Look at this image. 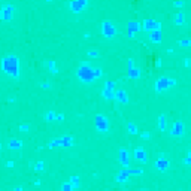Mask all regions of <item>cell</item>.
Here are the masks:
<instances>
[{
    "instance_id": "1",
    "label": "cell",
    "mask_w": 191,
    "mask_h": 191,
    "mask_svg": "<svg viewBox=\"0 0 191 191\" xmlns=\"http://www.w3.org/2000/svg\"><path fill=\"white\" fill-rule=\"evenodd\" d=\"M78 76L84 82H91V81H94V79L102 76V70H99V69L93 70L88 63H82L81 67H79V70H78Z\"/></svg>"
},
{
    "instance_id": "2",
    "label": "cell",
    "mask_w": 191,
    "mask_h": 191,
    "mask_svg": "<svg viewBox=\"0 0 191 191\" xmlns=\"http://www.w3.org/2000/svg\"><path fill=\"white\" fill-rule=\"evenodd\" d=\"M2 69L14 78H18L19 75V63L17 57H6L2 61Z\"/></svg>"
},
{
    "instance_id": "3",
    "label": "cell",
    "mask_w": 191,
    "mask_h": 191,
    "mask_svg": "<svg viewBox=\"0 0 191 191\" xmlns=\"http://www.w3.org/2000/svg\"><path fill=\"white\" fill-rule=\"evenodd\" d=\"M172 85H175V79L172 78H160L155 84V90L157 91H163V90H167Z\"/></svg>"
},
{
    "instance_id": "4",
    "label": "cell",
    "mask_w": 191,
    "mask_h": 191,
    "mask_svg": "<svg viewBox=\"0 0 191 191\" xmlns=\"http://www.w3.org/2000/svg\"><path fill=\"white\" fill-rule=\"evenodd\" d=\"M96 128H97L99 132H102V133L108 132L109 123H108V120H106L103 115H97V116H96Z\"/></svg>"
},
{
    "instance_id": "5",
    "label": "cell",
    "mask_w": 191,
    "mask_h": 191,
    "mask_svg": "<svg viewBox=\"0 0 191 191\" xmlns=\"http://www.w3.org/2000/svg\"><path fill=\"white\" fill-rule=\"evenodd\" d=\"M14 17V8L10 6V5H5L2 10H0V19H3V21H10Z\"/></svg>"
},
{
    "instance_id": "6",
    "label": "cell",
    "mask_w": 191,
    "mask_h": 191,
    "mask_svg": "<svg viewBox=\"0 0 191 191\" xmlns=\"http://www.w3.org/2000/svg\"><path fill=\"white\" fill-rule=\"evenodd\" d=\"M102 33H103L105 36H108V38H112V36H115L116 30H115L112 22H103V24H102Z\"/></svg>"
},
{
    "instance_id": "7",
    "label": "cell",
    "mask_w": 191,
    "mask_h": 191,
    "mask_svg": "<svg viewBox=\"0 0 191 191\" xmlns=\"http://www.w3.org/2000/svg\"><path fill=\"white\" fill-rule=\"evenodd\" d=\"M115 84L114 82H106L105 88H103V97L105 99H114L115 96Z\"/></svg>"
},
{
    "instance_id": "8",
    "label": "cell",
    "mask_w": 191,
    "mask_h": 191,
    "mask_svg": "<svg viewBox=\"0 0 191 191\" xmlns=\"http://www.w3.org/2000/svg\"><path fill=\"white\" fill-rule=\"evenodd\" d=\"M87 6V0H73L70 3V9L72 12H81Z\"/></svg>"
},
{
    "instance_id": "9",
    "label": "cell",
    "mask_w": 191,
    "mask_h": 191,
    "mask_svg": "<svg viewBox=\"0 0 191 191\" xmlns=\"http://www.w3.org/2000/svg\"><path fill=\"white\" fill-rule=\"evenodd\" d=\"M184 130H185V127H184V123L181 121H176L172 127V134L173 136H182L184 134Z\"/></svg>"
},
{
    "instance_id": "10",
    "label": "cell",
    "mask_w": 191,
    "mask_h": 191,
    "mask_svg": "<svg viewBox=\"0 0 191 191\" xmlns=\"http://www.w3.org/2000/svg\"><path fill=\"white\" fill-rule=\"evenodd\" d=\"M157 29H160V24L155 22V21H152V19H146V21L143 22V30L152 31V30H157Z\"/></svg>"
},
{
    "instance_id": "11",
    "label": "cell",
    "mask_w": 191,
    "mask_h": 191,
    "mask_svg": "<svg viewBox=\"0 0 191 191\" xmlns=\"http://www.w3.org/2000/svg\"><path fill=\"white\" fill-rule=\"evenodd\" d=\"M134 157H136L137 161L146 163V152L143 151L142 148H136V149H134Z\"/></svg>"
},
{
    "instance_id": "12",
    "label": "cell",
    "mask_w": 191,
    "mask_h": 191,
    "mask_svg": "<svg viewBox=\"0 0 191 191\" xmlns=\"http://www.w3.org/2000/svg\"><path fill=\"white\" fill-rule=\"evenodd\" d=\"M115 99L118 100V102H123V103H127L128 102V97H127V93L123 91V90H118V91H115Z\"/></svg>"
},
{
    "instance_id": "13",
    "label": "cell",
    "mask_w": 191,
    "mask_h": 191,
    "mask_svg": "<svg viewBox=\"0 0 191 191\" xmlns=\"http://www.w3.org/2000/svg\"><path fill=\"white\" fill-rule=\"evenodd\" d=\"M149 39H151L152 42H155V43H160V42H161V31H160V29L152 30L151 35H149Z\"/></svg>"
},
{
    "instance_id": "14",
    "label": "cell",
    "mask_w": 191,
    "mask_h": 191,
    "mask_svg": "<svg viewBox=\"0 0 191 191\" xmlns=\"http://www.w3.org/2000/svg\"><path fill=\"white\" fill-rule=\"evenodd\" d=\"M155 166L158 167V170H166V169L169 167V163H167L166 160H164V158H163V154H160V158L157 160Z\"/></svg>"
},
{
    "instance_id": "15",
    "label": "cell",
    "mask_w": 191,
    "mask_h": 191,
    "mask_svg": "<svg viewBox=\"0 0 191 191\" xmlns=\"http://www.w3.org/2000/svg\"><path fill=\"white\" fill-rule=\"evenodd\" d=\"M120 160H121V163H123V166H128V154H127V151L125 149H121L120 151Z\"/></svg>"
},
{
    "instance_id": "16",
    "label": "cell",
    "mask_w": 191,
    "mask_h": 191,
    "mask_svg": "<svg viewBox=\"0 0 191 191\" xmlns=\"http://www.w3.org/2000/svg\"><path fill=\"white\" fill-rule=\"evenodd\" d=\"M140 30V24L139 22H128V33L133 36V33Z\"/></svg>"
},
{
    "instance_id": "17",
    "label": "cell",
    "mask_w": 191,
    "mask_h": 191,
    "mask_svg": "<svg viewBox=\"0 0 191 191\" xmlns=\"http://www.w3.org/2000/svg\"><path fill=\"white\" fill-rule=\"evenodd\" d=\"M21 146H22V142H21V140L14 139V140H10V142H9V148H10V149H19Z\"/></svg>"
},
{
    "instance_id": "18",
    "label": "cell",
    "mask_w": 191,
    "mask_h": 191,
    "mask_svg": "<svg viewBox=\"0 0 191 191\" xmlns=\"http://www.w3.org/2000/svg\"><path fill=\"white\" fill-rule=\"evenodd\" d=\"M128 75H130V78H139L140 76V72H139V69H136V67H130V69H128Z\"/></svg>"
},
{
    "instance_id": "19",
    "label": "cell",
    "mask_w": 191,
    "mask_h": 191,
    "mask_svg": "<svg viewBox=\"0 0 191 191\" xmlns=\"http://www.w3.org/2000/svg\"><path fill=\"white\" fill-rule=\"evenodd\" d=\"M60 142H61L63 146H69V145H72V143H73V139H72L70 136H66V137H61V139H60Z\"/></svg>"
},
{
    "instance_id": "20",
    "label": "cell",
    "mask_w": 191,
    "mask_h": 191,
    "mask_svg": "<svg viewBox=\"0 0 191 191\" xmlns=\"http://www.w3.org/2000/svg\"><path fill=\"white\" fill-rule=\"evenodd\" d=\"M184 21H185V17H184V14H182V12H179V14L175 17V22H176L178 26H182V24H184Z\"/></svg>"
},
{
    "instance_id": "21",
    "label": "cell",
    "mask_w": 191,
    "mask_h": 191,
    "mask_svg": "<svg viewBox=\"0 0 191 191\" xmlns=\"http://www.w3.org/2000/svg\"><path fill=\"white\" fill-rule=\"evenodd\" d=\"M70 184H72L73 188H78V187H79V178H78V176H72V178H70Z\"/></svg>"
},
{
    "instance_id": "22",
    "label": "cell",
    "mask_w": 191,
    "mask_h": 191,
    "mask_svg": "<svg viewBox=\"0 0 191 191\" xmlns=\"http://www.w3.org/2000/svg\"><path fill=\"white\" fill-rule=\"evenodd\" d=\"M55 116H57V115H55V112L49 111V112L47 114V121H54V120H55Z\"/></svg>"
},
{
    "instance_id": "23",
    "label": "cell",
    "mask_w": 191,
    "mask_h": 191,
    "mask_svg": "<svg viewBox=\"0 0 191 191\" xmlns=\"http://www.w3.org/2000/svg\"><path fill=\"white\" fill-rule=\"evenodd\" d=\"M48 67L51 69L52 73H57V69H55V63L54 61H48Z\"/></svg>"
},
{
    "instance_id": "24",
    "label": "cell",
    "mask_w": 191,
    "mask_h": 191,
    "mask_svg": "<svg viewBox=\"0 0 191 191\" xmlns=\"http://www.w3.org/2000/svg\"><path fill=\"white\" fill-rule=\"evenodd\" d=\"M128 132H130L132 134H136V133H137V128H136V125L130 123V124H128Z\"/></svg>"
},
{
    "instance_id": "25",
    "label": "cell",
    "mask_w": 191,
    "mask_h": 191,
    "mask_svg": "<svg viewBox=\"0 0 191 191\" xmlns=\"http://www.w3.org/2000/svg\"><path fill=\"white\" fill-rule=\"evenodd\" d=\"M160 128H161V130H164V115H161V116H160Z\"/></svg>"
},
{
    "instance_id": "26",
    "label": "cell",
    "mask_w": 191,
    "mask_h": 191,
    "mask_svg": "<svg viewBox=\"0 0 191 191\" xmlns=\"http://www.w3.org/2000/svg\"><path fill=\"white\" fill-rule=\"evenodd\" d=\"M19 130H21V132L24 133V132H27V130H29V125H27V124H22V125H19Z\"/></svg>"
},
{
    "instance_id": "27",
    "label": "cell",
    "mask_w": 191,
    "mask_h": 191,
    "mask_svg": "<svg viewBox=\"0 0 191 191\" xmlns=\"http://www.w3.org/2000/svg\"><path fill=\"white\" fill-rule=\"evenodd\" d=\"M42 169H43V163L38 161V163H36V170H42Z\"/></svg>"
},
{
    "instance_id": "28",
    "label": "cell",
    "mask_w": 191,
    "mask_h": 191,
    "mask_svg": "<svg viewBox=\"0 0 191 191\" xmlns=\"http://www.w3.org/2000/svg\"><path fill=\"white\" fill-rule=\"evenodd\" d=\"M61 188H63V190H72L73 187H72V184H64V185H63Z\"/></svg>"
},
{
    "instance_id": "29",
    "label": "cell",
    "mask_w": 191,
    "mask_h": 191,
    "mask_svg": "<svg viewBox=\"0 0 191 191\" xmlns=\"http://www.w3.org/2000/svg\"><path fill=\"white\" fill-rule=\"evenodd\" d=\"M88 55H90V57H97V55H99V52H97V51H90V52H88Z\"/></svg>"
},
{
    "instance_id": "30",
    "label": "cell",
    "mask_w": 191,
    "mask_h": 191,
    "mask_svg": "<svg viewBox=\"0 0 191 191\" xmlns=\"http://www.w3.org/2000/svg\"><path fill=\"white\" fill-rule=\"evenodd\" d=\"M179 45H184V47H188V45H190V40H181V42H179Z\"/></svg>"
},
{
    "instance_id": "31",
    "label": "cell",
    "mask_w": 191,
    "mask_h": 191,
    "mask_svg": "<svg viewBox=\"0 0 191 191\" xmlns=\"http://www.w3.org/2000/svg\"><path fill=\"white\" fill-rule=\"evenodd\" d=\"M55 118H57L58 121H63V118H64V115H63V114H60V115H57Z\"/></svg>"
},
{
    "instance_id": "32",
    "label": "cell",
    "mask_w": 191,
    "mask_h": 191,
    "mask_svg": "<svg viewBox=\"0 0 191 191\" xmlns=\"http://www.w3.org/2000/svg\"><path fill=\"white\" fill-rule=\"evenodd\" d=\"M142 137H145V139H148V137H149V134H148V133H142Z\"/></svg>"
}]
</instances>
